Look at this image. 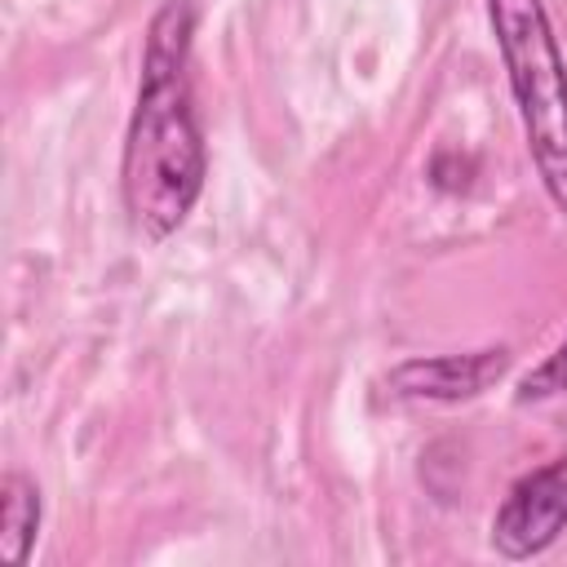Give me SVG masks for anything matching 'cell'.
<instances>
[{"label":"cell","instance_id":"obj_1","mask_svg":"<svg viewBox=\"0 0 567 567\" xmlns=\"http://www.w3.org/2000/svg\"><path fill=\"white\" fill-rule=\"evenodd\" d=\"M195 18V0H164L142 44V80L124 133L120 190L133 230L146 239H168L182 230L208 177L204 124L190 93Z\"/></svg>","mask_w":567,"mask_h":567},{"label":"cell","instance_id":"obj_5","mask_svg":"<svg viewBox=\"0 0 567 567\" xmlns=\"http://www.w3.org/2000/svg\"><path fill=\"white\" fill-rule=\"evenodd\" d=\"M35 536H40V487L22 470H9L0 483V558L9 567H22L31 558Z\"/></svg>","mask_w":567,"mask_h":567},{"label":"cell","instance_id":"obj_2","mask_svg":"<svg viewBox=\"0 0 567 567\" xmlns=\"http://www.w3.org/2000/svg\"><path fill=\"white\" fill-rule=\"evenodd\" d=\"M487 22L545 195L567 213V62L545 0H487Z\"/></svg>","mask_w":567,"mask_h":567},{"label":"cell","instance_id":"obj_4","mask_svg":"<svg viewBox=\"0 0 567 567\" xmlns=\"http://www.w3.org/2000/svg\"><path fill=\"white\" fill-rule=\"evenodd\" d=\"M505 368H509L505 346H487L470 354H430L385 372V390L412 403H465V399H478L492 381H501Z\"/></svg>","mask_w":567,"mask_h":567},{"label":"cell","instance_id":"obj_3","mask_svg":"<svg viewBox=\"0 0 567 567\" xmlns=\"http://www.w3.org/2000/svg\"><path fill=\"white\" fill-rule=\"evenodd\" d=\"M567 532V456L523 474L492 514V549L509 563L545 554Z\"/></svg>","mask_w":567,"mask_h":567},{"label":"cell","instance_id":"obj_6","mask_svg":"<svg viewBox=\"0 0 567 567\" xmlns=\"http://www.w3.org/2000/svg\"><path fill=\"white\" fill-rule=\"evenodd\" d=\"M554 394H567V341L554 354H545V363H536L514 390L518 403H540V399H554Z\"/></svg>","mask_w":567,"mask_h":567}]
</instances>
